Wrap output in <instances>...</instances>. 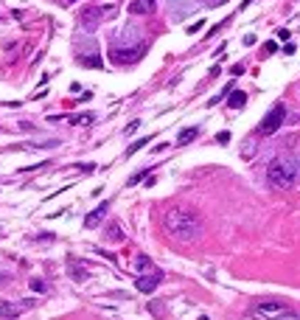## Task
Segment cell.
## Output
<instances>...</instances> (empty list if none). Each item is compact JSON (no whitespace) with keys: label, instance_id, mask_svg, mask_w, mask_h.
Segmentation results:
<instances>
[{"label":"cell","instance_id":"1","mask_svg":"<svg viewBox=\"0 0 300 320\" xmlns=\"http://www.w3.org/2000/svg\"><path fill=\"white\" fill-rule=\"evenodd\" d=\"M163 230L180 244H194L202 239V216L191 208H168L163 213Z\"/></svg>","mask_w":300,"mask_h":320},{"label":"cell","instance_id":"2","mask_svg":"<svg viewBox=\"0 0 300 320\" xmlns=\"http://www.w3.org/2000/svg\"><path fill=\"white\" fill-rule=\"evenodd\" d=\"M298 174H300V166H298V160L289 155L272 157L270 166H266V180H270L275 188H292Z\"/></svg>","mask_w":300,"mask_h":320},{"label":"cell","instance_id":"3","mask_svg":"<svg viewBox=\"0 0 300 320\" xmlns=\"http://www.w3.org/2000/svg\"><path fill=\"white\" fill-rule=\"evenodd\" d=\"M252 317H275V320H294L298 312L292 306H286L284 300H258L250 309Z\"/></svg>","mask_w":300,"mask_h":320},{"label":"cell","instance_id":"4","mask_svg":"<svg viewBox=\"0 0 300 320\" xmlns=\"http://www.w3.org/2000/svg\"><path fill=\"white\" fill-rule=\"evenodd\" d=\"M284 121H286V107H284V104H275L270 113L264 115V121L258 124V135H261V138L275 135V132L284 127Z\"/></svg>","mask_w":300,"mask_h":320},{"label":"cell","instance_id":"5","mask_svg":"<svg viewBox=\"0 0 300 320\" xmlns=\"http://www.w3.org/2000/svg\"><path fill=\"white\" fill-rule=\"evenodd\" d=\"M160 278H163V272H160V270H154L152 275H138V281H135L138 292H143V295H152V292L158 289Z\"/></svg>","mask_w":300,"mask_h":320},{"label":"cell","instance_id":"6","mask_svg":"<svg viewBox=\"0 0 300 320\" xmlns=\"http://www.w3.org/2000/svg\"><path fill=\"white\" fill-rule=\"evenodd\" d=\"M107 9H98V6H93V9H84L82 12V29H87V31H96L98 29V23H101V15H104Z\"/></svg>","mask_w":300,"mask_h":320},{"label":"cell","instance_id":"7","mask_svg":"<svg viewBox=\"0 0 300 320\" xmlns=\"http://www.w3.org/2000/svg\"><path fill=\"white\" fill-rule=\"evenodd\" d=\"M154 9H158L154 0H132V3H129V15L146 17V15H154Z\"/></svg>","mask_w":300,"mask_h":320},{"label":"cell","instance_id":"8","mask_svg":"<svg viewBox=\"0 0 300 320\" xmlns=\"http://www.w3.org/2000/svg\"><path fill=\"white\" fill-rule=\"evenodd\" d=\"M107 211H110V202H101L98 208H93V211L87 213V219H84V228H98V225H101V219L107 216Z\"/></svg>","mask_w":300,"mask_h":320},{"label":"cell","instance_id":"9","mask_svg":"<svg viewBox=\"0 0 300 320\" xmlns=\"http://www.w3.org/2000/svg\"><path fill=\"white\" fill-rule=\"evenodd\" d=\"M28 303H8V300H0V317H17V314L26 312Z\"/></svg>","mask_w":300,"mask_h":320},{"label":"cell","instance_id":"10","mask_svg":"<svg viewBox=\"0 0 300 320\" xmlns=\"http://www.w3.org/2000/svg\"><path fill=\"white\" fill-rule=\"evenodd\" d=\"M244 104H247V93L244 90H233L228 96V107H233V110H242Z\"/></svg>","mask_w":300,"mask_h":320},{"label":"cell","instance_id":"11","mask_svg":"<svg viewBox=\"0 0 300 320\" xmlns=\"http://www.w3.org/2000/svg\"><path fill=\"white\" fill-rule=\"evenodd\" d=\"M196 135H200V127H188V129H182V132L177 135V143L180 146H186V143H191Z\"/></svg>","mask_w":300,"mask_h":320},{"label":"cell","instance_id":"12","mask_svg":"<svg viewBox=\"0 0 300 320\" xmlns=\"http://www.w3.org/2000/svg\"><path fill=\"white\" fill-rule=\"evenodd\" d=\"M79 65H84V68H98V71L104 68V62H101L96 54H93V57H79Z\"/></svg>","mask_w":300,"mask_h":320},{"label":"cell","instance_id":"13","mask_svg":"<svg viewBox=\"0 0 300 320\" xmlns=\"http://www.w3.org/2000/svg\"><path fill=\"white\" fill-rule=\"evenodd\" d=\"M135 270L138 272H149L152 270V258L149 256H138L135 258Z\"/></svg>","mask_w":300,"mask_h":320},{"label":"cell","instance_id":"14","mask_svg":"<svg viewBox=\"0 0 300 320\" xmlns=\"http://www.w3.org/2000/svg\"><path fill=\"white\" fill-rule=\"evenodd\" d=\"M242 157H244V160L256 157V141H244L242 143Z\"/></svg>","mask_w":300,"mask_h":320},{"label":"cell","instance_id":"15","mask_svg":"<svg viewBox=\"0 0 300 320\" xmlns=\"http://www.w3.org/2000/svg\"><path fill=\"white\" fill-rule=\"evenodd\" d=\"M107 239H112V242H124L121 228H118V225H110V228H107Z\"/></svg>","mask_w":300,"mask_h":320},{"label":"cell","instance_id":"16","mask_svg":"<svg viewBox=\"0 0 300 320\" xmlns=\"http://www.w3.org/2000/svg\"><path fill=\"white\" fill-rule=\"evenodd\" d=\"M68 121H70V124H93V115H90V113H82V115H70V118H68Z\"/></svg>","mask_w":300,"mask_h":320},{"label":"cell","instance_id":"17","mask_svg":"<svg viewBox=\"0 0 300 320\" xmlns=\"http://www.w3.org/2000/svg\"><path fill=\"white\" fill-rule=\"evenodd\" d=\"M146 143H149V138H140L138 143H132V146H129V152H126V155H135V152H138V149H143Z\"/></svg>","mask_w":300,"mask_h":320},{"label":"cell","instance_id":"18","mask_svg":"<svg viewBox=\"0 0 300 320\" xmlns=\"http://www.w3.org/2000/svg\"><path fill=\"white\" fill-rule=\"evenodd\" d=\"M34 149H54V146H59V141H42V143H31Z\"/></svg>","mask_w":300,"mask_h":320},{"label":"cell","instance_id":"19","mask_svg":"<svg viewBox=\"0 0 300 320\" xmlns=\"http://www.w3.org/2000/svg\"><path fill=\"white\" fill-rule=\"evenodd\" d=\"M31 289L34 292H48V284H45V281H31Z\"/></svg>","mask_w":300,"mask_h":320},{"label":"cell","instance_id":"20","mask_svg":"<svg viewBox=\"0 0 300 320\" xmlns=\"http://www.w3.org/2000/svg\"><path fill=\"white\" fill-rule=\"evenodd\" d=\"M146 174H149V171H138L135 177H129V185H138V183H140L143 177H146Z\"/></svg>","mask_w":300,"mask_h":320},{"label":"cell","instance_id":"21","mask_svg":"<svg viewBox=\"0 0 300 320\" xmlns=\"http://www.w3.org/2000/svg\"><path fill=\"white\" fill-rule=\"evenodd\" d=\"M202 26H205V20H200V23H194V26H188V31H191V34H196V31H200Z\"/></svg>","mask_w":300,"mask_h":320},{"label":"cell","instance_id":"22","mask_svg":"<svg viewBox=\"0 0 300 320\" xmlns=\"http://www.w3.org/2000/svg\"><path fill=\"white\" fill-rule=\"evenodd\" d=\"M216 141H219V143H228L230 141V132H219V135H216Z\"/></svg>","mask_w":300,"mask_h":320},{"label":"cell","instance_id":"23","mask_svg":"<svg viewBox=\"0 0 300 320\" xmlns=\"http://www.w3.org/2000/svg\"><path fill=\"white\" fill-rule=\"evenodd\" d=\"M208 6H219V3H224V0H205Z\"/></svg>","mask_w":300,"mask_h":320},{"label":"cell","instance_id":"24","mask_svg":"<svg viewBox=\"0 0 300 320\" xmlns=\"http://www.w3.org/2000/svg\"><path fill=\"white\" fill-rule=\"evenodd\" d=\"M68 3H76V0H68Z\"/></svg>","mask_w":300,"mask_h":320}]
</instances>
